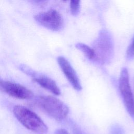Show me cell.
I'll use <instances>...</instances> for the list:
<instances>
[{
	"instance_id": "obj_1",
	"label": "cell",
	"mask_w": 134,
	"mask_h": 134,
	"mask_svg": "<svg viewBox=\"0 0 134 134\" xmlns=\"http://www.w3.org/2000/svg\"><path fill=\"white\" fill-rule=\"evenodd\" d=\"M95 57L94 61L100 64H109L114 55V42L111 34L106 30L100 31L93 43Z\"/></svg>"
},
{
	"instance_id": "obj_2",
	"label": "cell",
	"mask_w": 134,
	"mask_h": 134,
	"mask_svg": "<svg viewBox=\"0 0 134 134\" xmlns=\"http://www.w3.org/2000/svg\"><path fill=\"white\" fill-rule=\"evenodd\" d=\"M13 111L17 120L29 130L35 134L47 133L48 127L33 111L25 106L16 105Z\"/></svg>"
},
{
	"instance_id": "obj_3",
	"label": "cell",
	"mask_w": 134,
	"mask_h": 134,
	"mask_svg": "<svg viewBox=\"0 0 134 134\" xmlns=\"http://www.w3.org/2000/svg\"><path fill=\"white\" fill-rule=\"evenodd\" d=\"M36 104L46 114L57 121L65 119L69 112L65 103L52 96H40L37 98Z\"/></svg>"
},
{
	"instance_id": "obj_4",
	"label": "cell",
	"mask_w": 134,
	"mask_h": 134,
	"mask_svg": "<svg viewBox=\"0 0 134 134\" xmlns=\"http://www.w3.org/2000/svg\"><path fill=\"white\" fill-rule=\"evenodd\" d=\"M118 86L125 108L130 116L134 118V95L130 84L128 71L126 68H123L121 70Z\"/></svg>"
},
{
	"instance_id": "obj_5",
	"label": "cell",
	"mask_w": 134,
	"mask_h": 134,
	"mask_svg": "<svg viewBox=\"0 0 134 134\" xmlns=\"http://www.w3.org/2000/svg\"><path fill=\"white\" fill-rule=\"evenodd\" d=\"M34 18L41 26L52 31H58L64 27V19L62 15L54 9L39 13L35 15Z\"/></svg>"
},
{
	"instance_id": "obj_6",
	"label": "cell",
	"mask_w": 134,
	"mask_h": 134,
	"mask_svg": "<svg viewBox=\"0 0 134 134\" xmlns=\"http://www.w3.org/2000/svg\"><path fill=\"white\" fill-rule=\"evenodd\" d=\"M20 69L26 74L30 76L33 81L44 89L55 95H59L60 90L55 82L51 78L42 74H39L26 65H20Z\"/></svg>"
},
{
	"instance_id": "obj_7",
	"label": "cell",
	"mask_w": 134,
	"mask_h": 134,
	"mask_svg": "<svg viewBox=\"0 0 134 134\" xmlns=\"http://www.w3.org/2000/svg\"><path fill=\"white\" fill-rule=\"evenodd\" d=\"M0 89L8 95L18 99H30L34 93L27 87L19 84L0 80Z\"/></svg>"
},
{
	"instance_id": "obj_8",
	"label": "cell",
	"mask_w": 134,
	"mask_h": 134,
	"mask_svg": "<svg viewBox=\"0 0 134 134\" xmlns=\"http://www.w3.org/2000/svg\"><path fill=\"white\" fill-rule=\"evenodd\" d=\"M57 62L62 72L72 86L76 91H81L82 86L76 72L69 61L62 56L58 57Z\"/></svg>"
},
{
	"instance_id": "obj_9",
	"label": "cell",
	"mask_w": 134,
	"mask_h": 134,
	"mask_svg": "<svg viewBox=\"0 0 134 134\" xmlns=\"http://www.w3.org/2000/svg\"><path fill=\"white\" fill-rule=\"evenodd\" d=\"M75 47L77 49L82 51L88 59L93 61H94L95 54L93 48L90 47L85 43L81 42L77 43L75 44Z\"/></svg>"
},
{
	"instance_id": "obj_10",
	"label": "cell",
	"mask_w": 134,
	"mask_h": 134,
	"mask_svg": "<svg viewBox=\"0 0 134 134\" xmlns=\"http://www.w3.org/2000/svg\"><path fill=\"white\" fill-rule=\"evenodd\" d=\"M71 13L73 16L78 15L80 8V0H71L70 4Z\"/></svg>"
},
{
	"instance_id": "obj_11",
	"label": "cell",
	"mask_w": 134,
	"mask_h": 134,
	"mask_svg": "<svg viewBox=\"0 0 134 134\" xmlns=\"http://www.w3.org/2000/svg\"><path fill=\"white\" fill-rule=\"evenodd\" d=\"M126 58L128 60H131L134 59V36L131 42L127 48Z\"/></svg>"
},
{
	"instance_id": "obj_12",
	"label": "cell",
	"mask_w": 134,
	"mask_h": 134,
	"mask_svg": "<svg viewBox=\"0 0 134 134\" xmlns=\"http://www.w3.org/2000/svg\"><path fill=\"white\" fill-rule=\"evenodd\" d=\"M110 134H124L122 127L118 125H114L110 128Z\"/></svg>"
},
{
	"instance_id": "obj_13",
	"label": "cell",
	"mask_w": 134,
	"mask_h": 134,
	"mask_svg": "<svg viewBox=\"0 0 134 134\" xmlns=\"http://www.w3.org/2000/svg\"><path fill=\"white\" fill-rule=\"evenodd\" d=\"M72 124V134H84L83 131L81 130V129L78 127V126L73 124V122Z\"/></svg>"
},
{
	"instance_id": "obj_14",
	"label": "cell",
	"mask_w": 134,
	"mask_h": 134,
	"mask_svg": "<svg viewBox=\"0 0 134 134\" xmlns=\"http://www.w3.org/2000/svg\"><path fill=\"white\" fill-rule=\"evenodd\" d=\"M54 134H70V133L65 129L60 128V129H57L55 131Z\"/></svg>"
},
{
	"instance_id": "obj_15",
	"label": "cell",
	"mask_w": 134,
	"mask_h": 134,
	"mask_svg": "<svg viewBox=\"0 0 134 134\" xmlns=\"http://www.w3.org/2000/svg\"><path fill=\"white\" fill-rule=\"evenodd\" d=\"M35 2H37V3H41V2H46L48 0H34Z\"/></svg>"
},
{
	"instance_id": "obj_16",
	"label": "cell",
	"mask_w": 134,
	"mask_h": 134,
	"mask_svg": "<svg viewBox=\"0 0 134 134\" xmlns=\"http://www.w3.org/2000/svg\"><path fill=\"white\" fill-rule=\"evenodd\" d=\"M63 1H67V0H63Z\"/></svg>"
},
{
	"instance_id": "obj_17",
	"label": "cell",
	"mask_w": 134,
	"mask_h": 134,
	"mask_svg": "<svg viewBox=\"0 0 134 134\" xmlns=\"http://www.w3.org/2000/svg\"><path fill=\"white\" fill-rule=\"evenodd\" d=\"M133 82H134V81H133ZM133 95H134V94H133Z\"/></svg>"
}]
</instances>
